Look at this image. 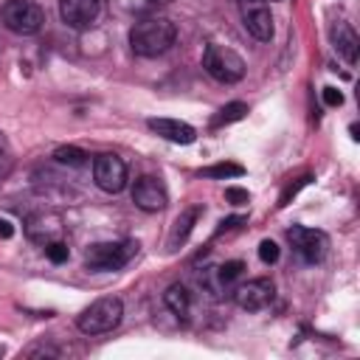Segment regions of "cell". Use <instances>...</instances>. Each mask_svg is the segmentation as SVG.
I'll list each match as a JSON object with an SVG mask.
<instances>
[{"instance_id":"1","label":"cell","mask_w":360,"mask_h":360,"mask_svg":"<svg viewBox=\"0 0 360 360\" xmlns=\"http://www.w3.org/2000/svg\"><path fill=\"white\" fill-rule=\"evenodd\" d=\"M177 39V28L166 17H146L132 25L129 45L138 56H160L166 53Z\"/></svg>"},{"instance_id":"2","label":"cell","mask_w":360,"mask_h":360,"mask_svg":"<svg viewBox=\"0 0 360 360\" xmlns=\"http://www.w3.org/2000/svg\"><path fill=\"white\" fill-rule=\"evenodd\" d=\"M124 318V304L121 298L115 295H104L98 301H93L79 318H76V326L82 335H104V332H112Z\"/></svg>"},{"instance_id":"3","label":"cell","mask_w":360,"mask_h":360,"mask_svg":"<svg viewBox=\"0 0 360 360\" xmlns=\"http://www.w3.org/2000/svg\"><path fill=\"white\" fill-rule=\"evenodd\" d=\"M135 253H138V242H135V239L98 242V245H90V248L84 250V264H87V270H93V273L121 270Z\"/></svg>"},{"instance_id":"4","label":"cell","mask_w":360,"mask_h":360,"mask_svg":"<svg viewBox=\"0 0 360 360\" xmlns=\"http://www.w3.org/2000/svg\"><path fill=\"white\" fill-rule=\"evenodd\" d=\"M202 68L211 79L222 82V84H233L245 76V59L233 51V48H225V45H217L211 42L205 51H202Z\"/></svg>"},{"instance_id":"5","label":"cell","mask_w":360,"mask_h":360,"mask_svg":"<svg viewBox=\"0 0 360 360\" xmlns=\"http://www.w3.org/2000/svg\"><path fill=\"white\" fill-rule=\"evenodd\" d=\"M0 17H3V25L20 37H31L45 25V11L31 0H8L0 8Z\"/></svg>"},{"instance_id":"6","label":"cell","mask_w":360,"mask_h":360,"mask_svg":"<svg viewBox=\"0 0 360 360\" xmlns=\"http://www.w3.org/2000/svg\"><path fill=\"white\" fill-rule=\"evenodd\" d=\"M287 239L292 245V250L307 262V264H318L326 250H329V236L323 231H315V228H304V225H292L287 231Z\"/></svg>"},{"instance_id":"7","label":"cell","mask_w":360,"mask_h":360,"mask_svg":"<svg viewBox=\"0 0 360 360\" xmlns=\"http://www.w3.org/2000/svg\"><path fill=\"white\" fill-rule=\"evenodd\" d=\"M93 180L107 194L124 191V186H127V166H124V160L118 155H112V152L98 155L93 160Z\"/></svg>"},{"instance_id":"8","label":"cell","mask_w":360,"mask_h":360,"mask_svg":"<svg viewBox=\"0 0 360 360\" xmlns=\"http://www.w3.org/2000/svg\"><path fill=\"white\" fill-rule=\"evenodd\" d=\"M273 295H276V284L270 281V278H248V281H242L236 290H233V301H236V307L239 309H245V312H259V309H264L270 301H273Z\"/></svg>"},{"instance_id":"9","label":"cell","mask_w":360,"mask_h":360,"mask_svg":"<svg viewBox=\"0 0 360 360\" xmlns=\"http://www.w3.org/2000/svg\"><path fill=\"white\" fill-rule=\"evenodd\" d=\"M239 11H242V22L253 39H259V42L273 39V11L264 0H239Z\"/></svg>"},{"instance_id":"10","label":"cell","mask_w":360,"mask_h":360,"mask_svg":"<svg viewBox=\"0 0 360 360\" xmlns=\"http://www.w3.org/2000/svg\"><path fill=\"white\" fill-rule=\"evenodd\" d=\"M132 202H135L141 211L155 214V211H163V208H166L169 191H166V186H163L158 177L143 174V177H138L135 186H132Z\"/></svg>"},{"instance_id":"11","label":"cell","mask_w":360,"mask_h":360,"mask_svg":"<svg viewBox=\"0 0 360 360\" xmlns=\"http://www.w3.org/2000/svg\"><path fill=\"white\" fill-rule=\"evenodd\" d=\"M101 11V0H59V17L65 25L82 31L96 22Z\"/></svg>"},{"instance_id":"12","label":"cell","mask_w":360,"mask_h":360,"mask_svg":"<svg viewBox=\"0 0 360 360\" xmlns=\"http://www.w3.org/2000/svg\"><path fill=\"white\" fill-rule=\"evenodd\" d=\"M146 127L155 135H160V138H166L172 143H183V146L194 143V138H197V129L191 124H186V121H177V118H149Z\"/></svg>"},{"instance_id":"13","label":"cell","mask_w":360,"mask_h":360,"mask_svg":"<svg viewBox=\"0 0 360 360\" xmlns=\"http://www.w3.org/2000/svg\"><path fill=\"white\" fill-rule=\"evenodd\" d=\"M329 37H332V48H335L349 65H354V62H357V51H360L357 31H354L346 20H335L332 28H329Z\"/></svg>"},{"instance_id":"14","label":"cell","mask_w":360,"mask_h":360,"mask_svg":"<svg viewBox=\"0 0 360 360\" xmlns=\"http://www.w3.org/2000/svg\"><path fill=\"white\" fill-rule=\"evenodd\" d=\"M200 214H202V208H200V205H191V208H186V211L177 217V222H174V228H172V233H169V248H172V250L180 248V245L188 239V233H191V228H194V222H197Z\"/></svg>"},{"instance_id":"15","label":"cell","mask_w":360,"mask_h":360,"mask_svg":"<svg viewBox=\"0 0 360 360\" xmlns=\"http://www.w3.org/2000/svg\"><path fill=\"white\" fill-rule=\"evenodd\" d=\"M163 301H166V307H169L174 315H180V318H186L188 309H191V292H188L183 284H172V287L163 292Z\"/></svg>"},{"instance_id":"16","label":"cell","mask_w":360,"mask_h":360,"mask_svg":"<svg viewBox=\"0 0 360 360\" xmlns=\"http://www.w3.org/2000/svg\"><path fill=\"white\" fill-rule=\"evenodd\" d=\"M53 158H56L59 163H65V166H73V169L87 166V160H90V155H87L84 149H79V146H59V149L53 152Z\"/></svg>"},{"instance_id":"17","label":"cell","mask_w":360,"mask_h":360,"mask_svg":"<svg viewBox=\"0 0 360 360\" xmlns=\"http://www.w3.org/2000/svg\"><path fill=\"white\" fill-rule=\"evenodd\" d=\"M200 284H202V290H205L211 298H222V292H225V284H222V278H219L217 264H211V267H205V270L200 273Z\"/></svg>"},{"instance_id":"18","label":"cell","mask_w":360,"mask_h":360,"mask_svg":"<svg viewBox=\"0 0 360 360\" xmlns=\"http://www.w3.org/2000/svg\"><path fill=\"white\" fill-rule=\"evenodd\" d=\"M245 112H248V104H242V101H231V104H225L217 115H214V127H225V124H233V121H239V118H245Z\"/></svg>"},{"instance_id":"19","label":"cell","mask_w":360,"mask_h":360,"mask_svg":"<svg viewBox=\"0 0 360 360\" xmlns=\"http://www.w3.org/2000/svg\"><path fill=\"white\" fill-rule=\"evenodd\" d=\"M245 169L239 163H217V166H208L202 169V177H214V180H222V177H242Z\"/></svg>"},{"instance_id":"20","label":"cell","mask_w":360,"mask_h":360,"mask_svg":"<svg viewBox=\"0 0 360 360\" xmlns=\"http://www.w3.org/2000/svg\"><path fill=\"white\" fill-rule=\"evenodd\" d=\"M217 270H219V278H222V284L225 287H231L239 276H242V270H245V262H239V259H231V262H225V264H217Z\"/></svg>"},{"instance_id":"21","label":"cell","mask_w":360,"mask_h":360,"mask_svg":"<svg viewBox=\"0 0 360 360\" xmlns=\"http://www.w3.org/2000/svg\"><path fill=\"white\" fill-rule=\"evenodd\" d=\"M11 169H14V152H11L8 138L0 132V177H8Z\"/></svg>"},{"instance_id":"22","label":"cell","mask_w":360,"mask_h":360,"mask_svg":"<svg viewBox=\"0 0 360 360\" xmlns=\"http://www.w3.org/2000/svg\"><path fill=\"white\" fill-rule=\"evenodd\" d=\"M45 256L53 262V264H62V262H68V256H70V250H68V245L65 242H45Z\"/></svg>"},{"instance_id":"23","label":"cell","mask_w":360,"mask_h":360,"mask_svg":"<svg viewBox=\"0 0 360 360\" xmlns=\"http://www.w3.org/2000/svg\"><path fill=\"white\" fill-rule=\"evenodd\" d=\"M259 259H262L264 264L278 262V245H276L273 239H262V242H259Z\"/></svg>"},{"instance_id":"24","label":"cell","mask_w":360,"mask_h":360,"mask_svg":"<svg viewBox=\"0 0 360 360\" xmlns=\"http://www.w3.org/2000/svg\"><path fill=\"white\" fill-rule=\"evenodd\" d=\"M323 101H326L329 107H340V104H343V93H340L338 87H323Z\"/></svg>"},{"instance_id":"25","label":"cell","mask_w":360,"mask_h":360,"mask_svg":"<svg viewBox=\"0 0 360 360\" xmlns=\"http://www.w3.org/2000/svg\"><path fill=\"white\" fill-rule=\"evenodd\" d=\"M225 197H228L233 205H242V202H248V200H250V194H248V191H242V188H228V191H225Z\"/></svg>"},{"instance_id":"26","label":"cell","mask_w":360,"mask_h":360,"mask_svg":"<svg viewBox=\"0 0 360 360\" xmlns=\"http://www.w3.org/2000/svg\"><path fill=\"white\" fill-rule=\"evenodd\" d=\"M0 236H3V239H11V236H14V225H11L8 219H0Z\"/></svg>"},{"instance_id":"27","label":"cell","mask_w":360,"mask_h":360,"mask_svg":"<svg viewBox=\"0 0 360 360\" xmlns=\"http://www.w3.org/2000/svg\"><path fill=\"white\" fill-rule=\"evenodd\" d=\"M0 354H3V349H0Z\"/></svg>"}]
</instances>
